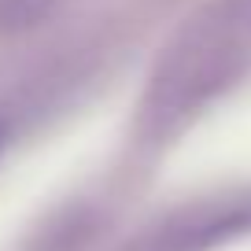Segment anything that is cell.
I'll return each mask as SVG.
<instances>
[{
	"label": "cell",
	"instance_id": "obj_3",
	"mask_svg": "<svg viewBox=\"0 0 251 251\" xmlns=\"http://www.w3.org/2000/svg\"><path fill=\"white\" fill-rule=\"evenodd\" d=\"M0 141H4V126H0Z\"/></svg>",
	"mask_w": 251,
	"mask_h": 251
},
{
	"label": "cell",
	"instance_id": "obj_2",
	"mask_svg": "<svg viewBox=\"0 0 251 251\" xmlns=\"http://www.w3.org/2000/svg\"><path fill=\"white\" fill-rule=\"evenodd\" d=\"M251 229V200H229V203H207L185 218L170 222L148 240L144 251H207L222 240Z\"/></svg>",
	"mask_w": 251,
	"mask_h": 251
},
{
	"label": "cell",
	"instance_id": "obj_1",
	"mask_svg": "<svg viewBox=\"0 0 251 251\" xmlns=\"http://www.w3.org/2000/svg\"><path fill=\"white\" fill-rule=\"evenodd\" d=\"M248 37L251 11L244 0L214 4L185 23L151 74V85L141 100V122L151 133H163L196 115L236 78L240 63L248 59Z\"/></svg>",
	"mask_w": 251,
	"mask_h": 251
}]
</instances>
